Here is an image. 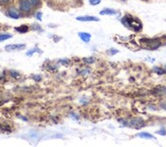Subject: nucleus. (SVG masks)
I'll return each instance as SVG.
<instances>
[{"label":"nucleus","mask_w":166,"mask_h":147,"mask_svg":"<svg viewBox=\"0 0 166 147\" xmlns=\"http://www.w3.org/2000/svg\"><path fill=\"white\" fill-rule=\"evenodd\" d=\"M41 16H42L41 12H38V13H37V19H38L39 21H41Z\"/></svg>","instance_id":"obj_21"},{"label":"nucleus","mask_w":166,"mask_h":147,"mask_svg":"<svg viewBox=\"0 0 166 147\" xmlns=\"http://www.w3.org/2000/svg\"><path fill=\"white\" fill-rule=\"evenodd\" d=\"M29 1L31 2V4L32 5H34V6L38 5V3H39V0H29Z\"/></svg>","instance_id":"obj_19"},{"label":"nucleus","mask_w":166,"mask_h":147,"mask_svg":"<svg viewBox=\"0 0 166 147\" xmlns=\"http://www.w3.org/2000/svg\"><path fill=\"white\" fill-rule=\"evenodd\" d=\"M157 133L159 134V135H163V136H165V135H166V130H165V129H161V130L158 131Z\"/></svg>","instance_id":"obj_18"},{"label":"nucleus","mask_w":166,"mask_h":147,"mask_svg":"<svg viewBox=\"0 0 166 147\" xmlns=\"http://www.w3.org/2000/svg\"><path fill=\"white\" fill-rule=\"evenodd\" d=\"M121 23H122L126 28L133 30V31L139 32L142 30V23H141L140 19H136L133 16H130V14H126V16L121 19Z\"/></svg>","instance_id":"obj_1"},{"label":"nucleus","mask_w":166,"mask_h":147,"mask_svg":"<svg viewBox=\"0 0 166 147\" xmlns=\"http://www.w3.org/2000/svg\"><path fill=\"white\" fill-rule=\"evenodd\" d=\"M86 62H94V58H85Z\"/></svg>","instance_id":"obj_20"},{"label":"nucleus","mask_w":166,"mask_h":147,"mask_svg":"<svg viewBox=\"0 0 166 147\" xmlns=\"http://www.w3.org/2000/svg\"><path fill=\"white\" fill-rule=\"evenodd\" d=\"M153 94H155V95H158V96H162V95H166V87L165 86H158L156 87V88L153 89L152 91Z\"/></svg>","instance_id":"obj_5"},{"label":"nucleus","mask_w":166,"mask_h":147,"mask_svg":"<svg viewBox=\"0 0 166 147\" xmlns=\"http://www.w3.org/2000/svg\"><path fill=\"white\" fill-rule=\"evenodd\" d=\"M76 19L80 22H98L99 19L95 16H78Z\"/></svg>","instance_id":"obj_7"},{"label":"nucleus","mask_w":166,"mask_h":147,"mask_svg":"<svg viewBox=\"0 0 166 147\" xmlns=\"http://www.w3.org/2000/svg\"><path fill=\"white\" fill-rule=\"evenodd\" d=\"M165 71H166V66H165Z\"/></svg>","instance_id":"obj_27"},{"label":"nucleus","mask_w":166,"mask_h":147,"mask_svg":"<svg viewBox=\"0 0 166 147\" xmlns=\"http://www.w3.org/2000/svg\"><path fill=\"white\" fill-rule=\"evenodd\" d=\"M89 2H90L91 5H97L101 2V0H89Z\"/></svg>","instance_id":"obj_16"},{"label":"nucleus","mask_w":166,"mask_h":147,"mask_svg":"<svg viewBox=\"0 0 166 147\" xmlns=\"http://www.w3.org/2000/svg\"><path fill=\"white\" fill-rule=\"evenodd\" d=\"M122 1H125V0H122Z\"/></svg>","instance_id":"obj_28"},{"label":"nucleus","mask_w":166,"mask_h":147,"mask_svg":"<svg viewBox=\"0 0 166 147\" xmlns=\"http://www.w3.org/2000/svg\"><path fill=\"white\" fill-rule=\"evenodd\" d=\"M17 73H16V72H11V76H13V77H19V75H16Z\"/></svg>","instance_id":"obj_24"},{"label":"nucleus","mask_w":166,"mask_h":147,"mask_svg":"<svg viewBox=\"0 0 166 147\" xmlns=\"http://www.w3.org/2000/svg\"><path fill=\"white\" fill-rule=\"evenodd\" d=\"M128 126L133 127V128H136V129H140V128H142V127L144 126V122H143L142 119L136 118V119H133L132 121L130 122Z\"/></svg>","instance_id":"obj_4"},{"label":"nucleus","mask_w":166,"mask_h":147,"mask_svg":"<svg viewBox=\"0 0 166 147\" xmlns=\"http://www.w3.org/2000/svg\"><path fill=\"white\" fill-rule=\"evenodd\" d=\"M9 38H11V35H9V34H0V42L4 41V40H7Z\"/></svg>","instance_id":"obj_14"},{"label":"nucleus","mask_w":166,"mask_h":147,"mask_svg":"<svg viewBox=\"0 0 166 147\" xmlns=\"http://www.w3.org/2000/svg\"><path fill=\"white\" fill-rule=\"evenodd\" d=\"M154 72H155V73H157L158 75H164V74H166L165 69H160V68H154Z\"/></svg>","instance_id":"obj_15"},{"label":"nucleus","mask_w":166,"mask_h":147,"mask_svg":"<svg viewBox=\"0 0 166 147\" xmlns=\"http://www.w3.org/2000/svg\"><path fill=\"white\" fill-rule=\"evenodd\" d=\"M9 0H0V3H2V4H5V3H7V2H8Z\"/></svg>","instance_id":"obj_22"},{"label":"nucleus","mask_w":166,"mask_h":147,"mask_svg":"<svg viewBox=\"0 0 166 147\" xmlns=\"http://www.w3.org/2000/svg\"><path fill=\"white\" fill-rule=\"evenodd\" d=\"M143 44H145V47L149 50H155L160 46V42L158 40H150V39H142L141 40Z\"/></svg>","instance_id":"obj_2"},{"label":"nucleus","mask_w":166,"mask_h":147,"mask_svg":"<svg viewBox=\"0 0 166 147\" xmlns=\"http://www.w3.org/2000/svg\"><path fill=\"white\" fill-rule=\"evenodd\" d=\"M7 14H8L9 17H11V19H19V12L16 10V8H13V7H11V8L8 9V11H7Z\"/></svg>","instance_id":"obj_8"},{"label":"nucleus","mask_w":166,"mask_h":147,"mask_svg":"<svg viewBox=\"0 0 166 147\" xmlns=\"http://www.w3.org/2000/svg\"><path fill=\"white\" fill-rule=\"evenodd\" d=\"M138 136L140 138H145V139H155V137L153 135H151L149 133H146V132H142V133H139Z\"/></svg>","instance_id":"obj_12"},{"label":"nucleus","mask_w":166,"mask_h":147,"mask_svg":"<svg viewBox=\"0 0 166 147\" xmlns=\"http://www.w3.org/2000/svg\"><path fill=\"white\" fill-rule=\"evenodd\" d=\"M19 8H21V10H23L24 12H29L32 8L31 2L29 0H21L19 2Z\"/></svg>","instance_id":"obj_3"},{"label":"nucleus","mask_w":166,"mask_h":147,"mask_svg":"<svg viewBox=\"0 0 166 147\" xmlns=\"http://www.w3.org/2000/svg\"><path fill=\"white\" fill-rule=\"evenodd\" d=\"M79 36H80V38L83 40L84 42H90V40H91V35L88 33L81 32V33H79Z\"/></svg>","instance_id":"obj_9"},{"label":"nucleus","mask_w":166,"mask_h":147,"mask_svg":"<svg viewBox=\"0 0 166 147\" xmlns=\"http://www.w3.org/2000/svg\"><path fill=\"white\" fill-rule=\"evenodd\" d=\"M35 52H39V53H42V51L40 50V49L37 48V47H36V48H34V49H32V50H30V51L27 52V55H28V56H31V55H33Z\"/></svg>","instance_id":"obj_13"},{"label":"nucleus","mask_w":166,"mask_h":147,"mask_svg":"<svg viewBox=\"0 0 166 147\" xmlns=\"http://www.w3.org/2000/svg\"><path fill=\"white\" fill-rule=\"evenodd\" d=\"M26 47L24 44H10V45H6L5 49L7 51L10 50H19V49H23Z\"/></svg>","instance_id":"obj_6"},{"label":"nucleus","mask_w":166,"mask_h":147,"mask_svg":"<svg viewBox=\"0 0 166 147\" xmlns=\"http://www.w3.org/2000/svg\"><path fill=\"white\" fill-rule=\"evenodd\" d=\"M70 116H73V119H79V116H76V113H70Z\"/></svg>","instance_id":"obj_23"},{"label":"nucleus","mask_w":166,"mask_h":147,"mask_svg":"<svg viewBox=\"0 0 166 147\" xmlns=\"http://www.w3.org/2000/svg\"><path fill=\"white\" fill-rule=\"evenodd\" d=\"M34 79L37 80V81H40V80H41V78L39 76H34Z\"/></svg>","instance_id":"obj_25"},{"label":"nucleus","mask_w":166,"mask_h":147,"mask_svg":"<svg viewBox=\"0 0 166 147\" xmlns=\"http://www.w3.org/2000/svg\"><path fill=\"white\" fill-rule=\"evenodd\" d=\"M108 52H109V53H110V54H115L117 51H116V50H109Z\"/></svg>","instance_id":"obj_26"},{"label":"nucleus","mask_w":166,"mask_h":147,"mask_svg":"<svg viewBox=\"0 0 166 147\" xmlns=\"http://www.w3.org/2000/svg\"><path fill=\"white\" fill-rule=\"evenodd\" d=\"M0 129H1V130H6L7 132H11V130H10V128H9V127H7V126H2V125H0Z\"/></svg>","instance_id":"obj_17"},{"label":"nucleus","mask_w":166,"mask_h":147,"mask_svg":"<svg viewBox=\"0 0 166 147\" xmlns=\"http://www.w3.org/2000/svg\"><path fill=\"white\" fill-rule=\"evenodd\" d=\"M16 31H17L19 33H21V34L27 33V32L29 31V27L27 26V25H23V26H21V27H16Z\"/></svg>","instance_id":"obj_11"},{"label":"nucleus","mask_w":166,"mask_h":147,"mask_svg":"<svg viewBox=\"0 0 166 147\" xmlns=\"http://www.w3.org/2000/svg\"><path fill=\"white\" fill-rule=\"evenodd\" d=\"M100 14L101 16H106V14H116V11L114 9H111V8H106V9H103V10L100 11Z\"/></svg>","instance_id":"obj_10"}]
</instances>
